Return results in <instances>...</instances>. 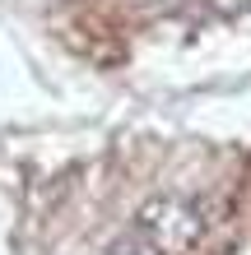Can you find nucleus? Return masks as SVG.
Wrapping results in <instances>:
<instances>
[{
  "instance_id": "obj_1",
  "label": "nucleus",
  "mask_w": 251,
  "mask_h": 255,
  "mask_svg": "<svg viewBox=\"0 0 251 255\" xmlns=\"http://www.w3.org/2000/svg\"><path fill=\"white\" fill-rule=\"evenodd\" d=\"M144 232L154 237L158 251H186L196 242V232H200V218L182 200H158V204L144 209Z\"/></svg>"
},
{
  "instance_id": "obj_2",
  "label": "nucleus",
  "mask_w": 251,
  "mask_h": 255,
  "mask_svg": "<svg viewBox=\"0 0 251 255\" xmlns=\"http://www.w3.org/2000/svg\"><path fill=\"white\" fill-rule=\"evenodd\" d=\"M116 255H144V251H130V246H126V251H116Z\"/></svg>"
}]
</instances>
